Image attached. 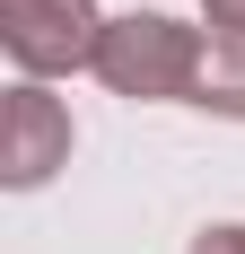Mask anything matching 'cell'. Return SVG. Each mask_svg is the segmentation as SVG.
Wrapping results in <instances>:
<instances>
[{
    "mask_svg": "<svg viewBox=\"0 0 245 254\" xmlns=\"http://www.w3.org/2000/svg\"><path fill=\"white\" fill-rule=\"evenodd\" d=\"M184 254H245V228H237V219H228V228H201Z\"/></svg>",
    "mask_w": 245,
    "mask_h": 254,
    "instance_id": "obj_5",
    "label": "cell"
},
{
    "mask_svg": "<svg viewBox=\"0 0 245 254\" xmlns=\"http://www.w3.org/2000/svg\"><path fill=\"white\" fill-rule=\"evenodd\" d=\"M53 167H70V105L53 97L44 79H18L0 105V184L35 193Z\"/></svg>",
    "mask_w": 245,
    "mask_h": 254,
    "instance_id": "obj_3",
    "label": "cell"
},
{
    "mask_svg": "<svg viewBox=\"0 0 245 254\" xmlns=\"http://www.w3.org/2000/svg\"><path fill=\"white\" fill-rule=\"evenodd\" d=\"M193 105H201V114H219V123H245V35H210Z\"/></svg>",
    "mask_w": 245,
    "mask_h": 254,
    "instance_id": "obj_4",
    "label": "cell"
},
{
    "mask_svg": "<svg viewBox=\"0 0 245 254\" xmlns=\"http://www.w3.org/2000/svg\"><path fill=\"white\" fill-rule=\"evenodd\" d=\"M201 35L167 9H131V18H105V44H97V79L131 105H193L201 88Z\"/></svg>",
    "mask_w": 245,
    "mask_h": 254,
    "instance_id": "obj_1",
    "label": "cell"
},
{
    "mask_svg": "<svg viewBox=\"0 0 245 254\" xmlns=\"http://www.w3.org/2000/svg\"><path fill=\"white\" fill-rule=\"evenodd\" d=\"M0 44L26 79H70L97 70L105 44V9L97 0H0Z\"/></svg>",
    "mask_w": 245,
    "mask_h": 254,
    "instance_id": "obj_2",
    "label": "cell"
},
{
    "mask_svg": "<svg viewBox=\"0 0 245 254\" xmlns=\"http://www.w3.org/2000/svg\"><path fill=\"white\" fill-rule=\"evenodd\" d=\"M201 9H210V26H219V35H245V0H201Z\"/></svg>",
    "mask_w": 245,
    "mask_h": 254,
    "instance_id": "obj_6",
    "label": "cell"
}]
</instances>
